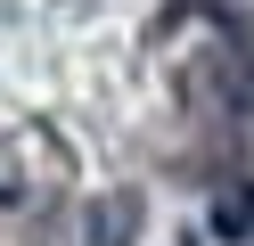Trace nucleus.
<instances>
[{
	"label": "nucleus",
	"mask_w": 254,
	"mask_h": 246,
	"mask_svg": "<svg viewBox=\"0 0 254 246\" xmlns=\"http://www.w3.org/2000/svg\"><path fill=\"white\" fill-rule=\"evenodd\" d=\"M156 66L205 148H221V156L254 148V41L238 33V16H221L213 0L172 8L156 25Z\"/></svg>",
	"instance_id": "nucleus-1"
},
{
	"label": "nucleus",
	"mask_w": 254,
	"mask_h": 246,
	"mask_svg": "<svg viewBox=\"0 0 254 246\" xmlns=\"http://www.w3.org/2000/svg\"><path fill=\"white\" fill-rule=\"evenodd\" d=\"M66 180H74V156L58 131L25 123L0 140V230L8 222H41L50 205H66Z\"/></svg>",
	"instance_id": "nucleus-2"
},
{
	"label": "nucleus",
	"mask_w": 254,
	"mask_h": 246,
	"mask_svg": "<svg viewBox=\"0 0 254 246\" xmlns=\"http://www.w3.org/2000/svg\"><path fill=\"white\" fill-rule=\"evenodd\" d=\"M131 238H139V197H82L33 222V246H131Z\"/></svg>",
	"instance_id": "nucleus-3"
}]
</instances>
